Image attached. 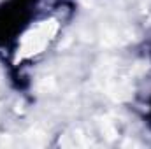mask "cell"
I'll return each instance as SVG.
<instances>
[{
  "label": "cell",
  "instance_id": "1",
  "mask_svg": "<svg viewBox=\"0 0 151 149\" xmlns=\"http://www.w3.org/2000/svg\"><path fill=\"white\" fill-rule=\"evenodd\" d=\"M53 30H55V27L49 30L47 25H42L40 28H37V30L34 32V35H28V37L25 39V42H23V51H25V54L39 53V51L44 47V44L49 40V35L53 34Z\"/></svg>",
  "mask_w": 151,
  "mask_h": 149
}]
</instances>
